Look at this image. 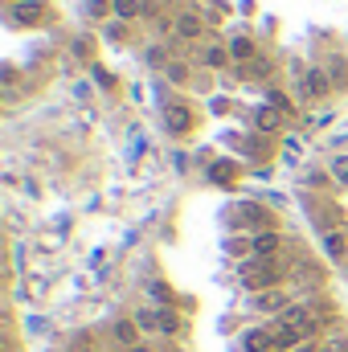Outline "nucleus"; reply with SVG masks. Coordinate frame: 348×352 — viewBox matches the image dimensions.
Masks as SVG:
<instances>
[{"mask_svg":"<svg viewBox=\"0 0 348 352\" xmlns=\"http://www.w3.org/2000/svg\"><path fill=\"white\" fill-rule=\"evenodd\" d=\"M238 278H242V287L246 291H270V287H283V254L279 258H246V263L238 266Z\"/></svg>","mask_w":348,"mask_h":352,"instance_id":"nucleus-1","label":"nucleus"},{"mask_svg":"<svg viewBox=\"0 0 348 352\" xmlns=\"http://www.w3.org/2000/svg\"><path fill=\"white\" fill-rule=\"evenodd\" d=\"M135 324H140V332H148V336H176L180 328H176V316L168 307H144V311H135Z\"/></svg>","mask_w":348,"mask_h":352,"instance_id":"nucleus-2","label":"nucleus"},{"mask_svg":"<svg viewBox=\"0 0 348 352\" xmlns=\"http://www.w3.org/2000/svg\"><path fill=\"white\" fill-rule=\"evenodd\" d=\"M8 21L21 25V29L45 25V21H50V0H12V4H8Z\"/></svg>","mask_w":348,"mask_h":352,"instance_id":"nucleus-3","label":"nucleus"},{"mask_svg":"<svg viewBox=\"0 0 348 352\" xmlns=\"http://www.w3.org/2000/svg\"><path fill=\"white\" fill-rule=\"evenodd\" d=\"M250 307H254L259 316H283V311L295 307V303H291V291H287V287H270V291H259V295L250 299Z\"/></svg>","mask_w":348,"mask_h":352,"instance_id":"nucleus-4","label":"nucleus"},{"mask_svg":"<svg viewBox=\"0 0 348 352\" xmlns=\"http://www.w3.org/2000/svg\"><path fill=\"white\" fill-rule=\"evenodd\" d=\"M164 131L168 135H188L193 131V123H197V115H193V107H184V102H164Z\"/></svg>","mask_w":348,"mask_h":352,"instance_id":"nucleus-5","label":"nucleus"},{"mask_svg":"<svg viewBox=\"0 0 348 352\" xmlns=\"http://www.w3.org/2000/svg\"><path fill=\"white\" fill-rule=\"evenodd\" d=\"M328 90H332V78H328L324 66H307L303 70V78H299V94L303 98H328Z\"/></svg>","mask_w":348,"mask_h":352,"instance_id":"nucleus-6","label":"nucleus"},{"mask_svg":"<svg viewBox=\"0 0 348 352\" xmlns=\"http://www.w3.org/2000/svg\"><path fill=\"white\" fill-rule=\"evenodd\" d=\"M250 254L254 258H279L283 254V234L279 230H254L250 234Z\"/></svg>","mask_w":348,"mask_h":352,"instance_id":"nucleus-7","label":"nucleus"},{"mask_svg":"<svg viewBox=\"0 0 348 352\" xmlns=\"http://www.w3.org/2000/svg\"><path fill=\"white\" fill-rule=\"evenodd\" d=\"M173 33L180 37V41H201V37H205V16H201L197 8H188V12H176Z\"/></svg>","mask_w":348,"mask_h":352,"instance_id":"nucleus-8","label":"nucleus"},{"mask_svg":"<svg viewBox=\"0 0 348 352\" xmlns=\"http://www.w3.org/2000/svg\"><path fill=\"white\" fill-rule=\"evenodd\" d=\"M242 352H279L274 344V328H246L242 332Z\"/></svg>","mask_w":348,"mask_h":352,"instance_id":"nucleus-9","label":"nucleus"},{"mask_svg":"<svg viewBox=\"0 0 348 352\" xmlns=\"http://www.w3.org/2000/svg\"><path fill=\"white\" fill-rule=\"evenodd\" d=\"M111 336H115V344H119L123 352H127V349H135V344H144V340H140L144 332H140V324H135V316H131V320H119V324L111 328Z\"/></svg>","mask_w":348,"mask_h":352,"instance_id":"nucleus-10","label":"nucleus"},{"mask_svg":"<svg viewBox=\"0 0 348 352\" xmlns=\"http://www.w3.org/2000/svg\"><path fill=\"white\" fill-rule=\"evenodd\" d=\"M324 254L332 263H345L348 258V230H328L324 234Z\"/></svg>","mask_w":348,"mask_h":352,"instance_id":"nucleus-11","label":"nucleus"},{"mask_svg":"<svg viewBox=\"0 0 348 352\" xmlns=\"http://www.w3.org/2000/svg\"><path fill=\"white\" fill-rule=\"evenodd\" d=\"M111 12H115V21L131 25V21H140V16L148 12V4H144V0H111Z\"/></svg>","mask_w":348,"mask_h":352,"instance_id":"nucleus-12","label":"nucleus"},{"mask_svg":"<svg viewBox=\"0 0 348 352\" xmlns=\"http://www.w3.org/2000/svg\"><path fill=\"white\" fill-rule=\"evenodd\" d=\"M234 58H230V45H205V54H201V66L205 70H226Z\"/></svg>","mask_w":348,"mask_h":352,"instance_id":"nucleus-13","label":"nucleus"},{"mask_svg":"<svg viewBox=\"0 0 348 352\" xmlns=\"http://www.w3.org/2000/svg\"><path fill=\"white\" fill-rule=\"evenodd\" d=\"M254 127H259V131H279V127H283V111L270 107V102L259 107V111H254Z\"/></svg>","mask_w":348,"mask_h":352,"instance_id":"nucleus-14","label":"nucleus"},{"mask_svg":"<svg viewBox=\"0 0 348 352\" xmlns=\"http://www.w3.org/2000/svg\"><path fill=\"white\" fill-rule=\"evenodd\" d=\"M230 58H234V62H254L259 50H254L250 37H234V41H230Z\"/></svg>","mask_w":348,"mask_h":352,"instance_id":"nucleus-15","label":"nucleus"},{"mask_svg":"<svg viewBox=\"0 0 348 352\" xmlns=\"http://www.w3.org/2000/svg\"><path fill=\"white\" fill-rule=\"evenodd\" d=\"M328 176H332L340 188H348V152H340V156L328 160Z\"/></svg>","mask_w":348,"mask_h":352,"instance_id":"nucleus-16","label":"nucleus"},{"mask_svg":"<svg viewBox=\"0 0 348 352\" xmlns=\"http://www.w3.org/2000/svg\"><path fill=\"white\" fill-rule=\"evenodd\" d=\"M164 78H168L173 87H184V82L193 78V70H188V62H168V66H164Z\"/></svg>","mask_w":348,"mask_h":352,"instance_id":"nucleus-17","label":"nucleus"},{"mask_svg":"<svg viewBox=\"0 0 348 352\" xmlns=\"http://www.w3.org/2000/svg\"><path fill=\"white\" fill-rule=\"evenodd\" d=\"M234 176H238L234 160H217V164H209V180H217V184H230Z\"/></svg>","mask_w":348,"mask_h":352,"instance_id":"nucleus-18","label":"nucleus"},{"mask_svg":"<svg viewBox=\"0 0 348 352\" xmlns=\"http://www.w3.org/2000/svg\"><path fill=\"white\" fill-rule=\"evenodd\" d=\"M266 74H270V62H266V58L246 62V70H242V78H266Z\"/></svg>","mask_w":348,"mask_h":352,"instance_id":"nucleus-19","label":"nucleus"},{"mask_svg":"<svg viewBox=\"0 0 348 352\" xmlns=\"http://www.w3.org/2000/svg\"><path fill=\"white\" fill-rule=\"evenodd\" d=\"M87 16H94V21L115 16V12H111V0H87Z\"/></svg>","mask_w":348,"mask_h":352,"instance_id":"nucleus-20","label":"nucleus"},{"mask_svg":"<svg viewBox=\"0 0 348 352\" xmlns=\"http://www.w3.org/2000/svg\"><path fill=\"white\" fill-rule=\"evenodd\" d=\"M266 102H270V107H279L283 115H291V111H295V107H291V98H287L283 90H270V94H266Z\"/></svg>","mask_w":348,"mask_h":352,"instance_id":"nucleus-21","label":"nucleus"},{"mask_svg":"<svg viewBox=\"0 0 348 352\" xmlns=\"http://www.w3.org/2000/svg\"><path fill=\"white\" fill-rule=\"evenodd\" d=\"M148 295H152V299H156V303H164V307H168V303H173V291H168V287H164V283H152V287H148Z\"/></svg>","mask_w":348,"mask_h":352,"instance_id":"nucleus-22","label":"nucleus"},{"mask_svg":"<svg viewBox=\"0 0 348 352\" xmlns=\"http://www.w3.org/2000/svg\"><path fill=\"white\" fill-rule=\"evenodd\" d=\"M102 33H107V41H123V37H127V25H123V21H115V25H107Z\"/></svg>","mask_w":348,"mask_h":352,"instance_id":"nucleus-23","label":"nucleus"},{"mask_svg":"<svg viewBox=\"0 0 348 352\" xmlns=\"http://www.w3.org/2000/svg\"><path fill=\"white\" fill-rule=\"evenodd\" d=\"M324 344H328L332 352H348V336H345V332H332V336H328Z\"/></svg>","mask_w":348,"mask_h":352,"instance_id":"nucleus-24","label":"nucleus"},{"mask_svg":"<svg viewBox=\"0 0 348 352\" xmlns=\"http://www.w3.org/2000/svg\"><path fill=\"white\" fill-rule=\"evenodd\" d=\"M94 82H102V87H107V90L115 87V78H111V74H107V70H98V66H94Z\"/></svg>","mask_w":348,"mask_h":352,"instance_id":"nucleus-25","label":"nucleus"},{"mask_svg":"<svg viewBox=\"0 0 348 352\" xmlns=\"http://www.w3.org/2000/svg\"><path fill=\"white\" fill-rule=\"evenodd\" d=\"M127 352H156L152 344H135V349H127Z\"/></svg>","mask_w":348,"mask_h":352,"instance_id":"nucleus-26","label":"nucleus"},{"mask_svg":"<svg viewBox=\"0 0 348 352\" xmlns=\"http://www.w3.org/2000/svg\"><path fill=\"white\" fill-rule=\"evenodd\" d=\"M320 352H332V349H328V344H320Z\"/></svg>","mask_w":348,"mask_h":352,"instance_id":"nucleus-27","label":"nucleus"}]
</instances>
